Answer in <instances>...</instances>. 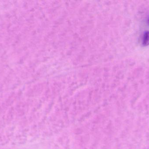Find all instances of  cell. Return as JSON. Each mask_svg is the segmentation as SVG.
<instances>
[{"label":"cell","mask_w":149,"mask_h":149,"mask_svg":"<svg viewBox=\"0 0 149 149\" xmlns=\"http://www.w3.org/2000/svg\"><path fill=\"white\" fill-rule=\"evenodd\" d=\"M143 45L144 46H148L149 45V31H147L144 33L143 36L142 40Z\"/></svg>","instance_id":"1"},{"label":"cell","mask_w":149,"mask_h":149,"mask_svg":"<svg viewBox=\"0 0 149 149\" xmlns=\"http://www.w3.org/2000/svg\"><path fill=\"white\" fill-rule=\"evenodd\" d=\"M148 25H149V17L148 19Z\"/></svg>","instance_id":"2"}]
</instances>
